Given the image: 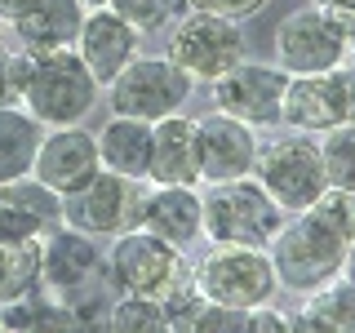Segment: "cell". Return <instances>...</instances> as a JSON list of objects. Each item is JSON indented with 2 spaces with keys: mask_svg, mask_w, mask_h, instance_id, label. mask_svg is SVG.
I'll return each instance as SVG.
<instances>
[{
  "mask_svg": "<svg viewBox=\"0 0 355 333\" xmlns=\"http://www.w3.org/2000/svg\"><path fill=\"white\" fill-rule=\"evenodd\" d=\"M351 240H355V191L329 187L315 205L284 214L280 231L266 244L280 289L311 293L324 280H333L347 262Z\"/></svg>",
  "mask_w": 355,
  "mask_h": 333,
  "instance_id": "cell-1",
  "label": "cell"
},
{
  "mask_svg": "<svg viewBox=\"0 0 355 333\" xmlns=\"http://www.w3.org/2000/svg\"><path fill=\"white\" fill-rule=\"evenodd\" d=\"M103 85L76 53V44L62 49H36L27 53V80H22V107L40 120L44 129L58 125H80L98 107Z\"/></svg>",
  "mask_w": 355,
  "mask_h": 333,
  "instance_id": "cell-2",
  "label": "cell"
},
{
  "mask_svg": "<svg viewBox=\"0 0 355 333\" xmlns=\"http://www.w3.org/2000/svg\"><path fill=\"white\" fill-rule=\"evenodd\" d=\"M40 258H44V293L58 298L80 325H89V316L107 307V284H111L107 253L98 249V240L58 222L40 240Z\"/></svg>",
  "mask_w": 355,
  "mask_h": 333,
  "instance_id": "cell-3",
  "label": "cell"
},
{
  "mask_svg": "<svg viewBox=\"0 0 355 333\" xmlns=\"http://www.w3.org/2000/svg\"><path fill=\"white\" fill-rule=\"evenodd\" d=\"M284 209L266 196L258 178H231V182H209L205 191V240L209 244H249L266 249L280 231Z\"/></svg>",
  "mask_w": 355,
  "mask_h": 333,
  "instance_id": "cell-4",
  "label": "cell"
},
{
  "mask_svg": "<svg viewBox=\"0 0 355 333\" xmlns=\"http://www.w3.org/2000/svg\"><path fill=\"white\" fill-rule=\"evenodd\" d=\"M253 178L266 187V196L293 214V209L315 205L329 191L324 155H320V138L288 129L271 142H258V160H253Z\"/></svg>",
  "mask_w": 355,
  "mask_h": 333,
  "instance_id": "cell-5",
  "label": "cell"
},
{
  "mask_svg": "<svg viewBox=\"0 0 355 333\" xmlns=\"http://www.w3.org/2000/svg\"><path fill=\"white\" fill-rule=\"evenodd\" d=\"M191 275L182 249L169 240L151 236L147 227H125L111 236L107 249V280L116 293H138V298H164L173 284Z\"/></svg>",
  "mask_w": 355,
  "mask_h": 333,
  "instance_id": "cell-6",
  "label": "cell"
},
{
  "mask_svg": "<svg viewBox=\"0 0 355 333\" xmlns=\"http://www.w3.org/2000/svg\"><path fill=\"white\" fill-rule=\"evenodd\" d=\"M191 280L205 293V302L218 307H262L280 293L275 266L266 249H249V244H214L196 266Z\"/></svg>",
  "mask_w": 355,
  "mask_h": 333,
  "instance_id": "cell-7",
  "label": "cell"
},
{
  "mask_svg": "<svg viewBox=\"0 0 355 333\" xmlns=\"http://www.w3.org/2000/svg\"><path fill=\"white\" fill-rule=\"evenodd\" d=\"M169 58L191 80L214 85L222 71H231L240 58H249L244 27L236 18L214 14V9H182L169 27Z\"/></svg>",
  "mask_w": 355,
  "mask_h": 333,
  "instance_id": "cell-8",
  "label": "cell"
},
{
  "mask_svg": "<svg viewBox=\"0 0 355 333\" xmlns=\"http://www.w3.org/2000/svg\"><path fill=\"white\" fill-rule=\"evenodd\" d=\"M191 89H196V80L169 58V53H164V58L138 53V58L107 85V103H111L116 116H133V120L155 125V120L182 111L187 98H191Z\"/></svg>",
  "mask_w": 355,
  "mask_h": 333,
  "instance_id": "cell-9",
  "label": "cell"
},
{
  "mask_svg": "<svg viewBox=\"0 0 355 333\" xmlns=\"http://www.w3.org/2000/svg\"><path fill=\"white\" fill-rule=\"evenodd\" d=\"M351 58V40L338 31V22L324 5H302L275 27V67L288 76H320Z\"/></svg>",
  "mask_w": 355,
  "mask_h": 333,
  "instance_id": "cell-10",
  "label": "cell"
},
{
  "mask_svg": "<svg viewBox=\"0 0 355 333\" xmlns=\"http://www.w3.org/2000/svg\"><path fill=\"white\" fill-rule=\"evenodd\" d=\"M284 85H288L284 67L240 58L231 71H222L214 80V107L244 120V125H253V129H271V125H280Z\"/></svg>",
  "mask_w": 355,
  "mask_h": 333,
  "instance_id": "cell-11",
  "label": "cell"
},
{
  "mask_svg": "<svg viewBox=\"0 0 355 333\" xmlns=\"http://www.w3.org/2000/svg\"><path fill=\"white\" fill-rule=\"evenodd\" d=\"M133 214H138V182L111 169H98L85 187L62 196V222L94 240L133 227Z\"/></svg>",
  "mask_w": 355,
  "mask_h": 333,
  "instance_id": "cell-12",
  "label": "cell"
},
{
  "mask_svg": "<svg viewBox=\"0 0 355 333\" xmlns=\"http://www.w3.org/2000/svg\"><path fill=\"white\" fill-rule=\"evenodd\" d=\"M196 142H200V182H231L249 178L258 160V129L227 111H205L196 116Z\"/></svg>",
  "mask_w": 355,
  "mask_h": 333,
  "instance_id": "cell-13",
  "label": "cell"
},
{
  "mask_svg": "<svg viewBox=\"0 0 355 333\" xmlns=\"http://www.w3.org/2000/svg\"><path fill=\"white\" fill-rule=\"evenodd\" d=\"M133 227H147L151 236L169 240L173 249H191L205 236V196L187 182H151L147 196H138Z\"/></svg>",
  "mask_w": 355,
  "mask_h": 333,
  "instance_id": "cell-14",
  "label": "cell"
},
{
  "mask_svg": "<svg viewBox=\"0 0 355 333\" xmlns=\"http://www.w3.org/2000/svg\"><path fill=\"white\" fill-rule=\"evenodd\" d=\"M138 49H142V36L111 5L85 9V22L76 31V53L85 58V67L94 71V80L103 89L138 58Z\"/></svg>",
  "mask_w": 355,
  "mask_h": 333,
  "instance_id": "cell-15",
  "label": "cell"
},
{
  "mask_svg": "<svg viewBox=\"0 0 355 333\" xmlns=\"http://www.w3.org/2000/svg\"><path fill=\"white\" fill-rule=\"evenodd\" d=\"M98 169H103V160H98V138L89 129H80V125L49 129L40 138V147H36V164H31V173L58 196L85 187Z\"/></svg>",
  "mask_w": 355,
  "mask_h": 333,
  "instance_id": "cell-16",
  "label": "cell"
},
{
  "mask_svg": "<svg viewBox=\"0 0 355 333\" xmlns=\"http://www.w3.org/2000/svg\"><path fill=\"white\" fill-rule=\"evenodd\" d=\"M62 222V196L49 191L36 173L0 182V244L44 240Z\"/></svg>",
  "mask_w": 355,
  "mask_h": 333,
  "instance_id": "cell-17",
  "label": "cell"
},
{
  "mask_svg": "<svg viewBox=\"0 0 355 333\" xmlns=\"http://www.w3.org/2000/svg\"><path fill=\"white\" fill-rule=\"evenodd\" d=\"M147 182H187L200 187V142H196V116H173L151 125V169Z\"/></svg>",
  "mask_w": 355,
  "mask_h": 333,
  "instance_id": "cell-18",
  "label": "cell"
},
{
  "mask_svg": "<svg viewBox=\"0 0 355 333\" xmlns=\"http://www.w3.org/2000/svg\"><path fill=\"white\" fill-rule=\"evenodd\" d=\"M342 94L333 71L320 76H288L284 85V107H280V125L297 133H324L333 125H342Z\"/></svg>",
  "mask_w": 355,
  "mask_h": 333,
  "instance_id": "cell-19",
  "label": "cell"
},
{
  "mask_svg": "<svg viewBox=\"0 0 355 333\" xmlns=\"http://www.w3.org/2000/svg\"><path fill=\"white\" fill-rule=\"evenodd\" d=\"M80 22H85L80 0H27V9L9 22V31L18 36V44L27 53H36V49H62V44H76Z\"/></svg>",
  "mask_w": 355,
  "mask_h": 333,
  "instance_id": "cell-20",
  "label": "cell"
},
{
  "mask_svg": "<svg viewBox=\"0 0 355 333\" xmlns=\"http://www.w3.org/2000/svg\"><path fill=\"white\" fill-rule=\"evenodd\" d=\"M94 138H98V160H103V169L120 173V178H133V182L147 178V169H151V125L147 120L116 116V111H111V120Z\"/></svg>",
  "mask_w": 355,
  "mask_h": 333,
  "instance_id": "cell-21",
  "label": "cell"
},
{
  "mask_svg": "<svg viewBox=\"0 0 355 333\" xmlns=\"http://www.w3.org/2000/svg\"><path fill=\"white\" fill-rule=\"evenodd\" d=\"M293 329H306V333H355V280L338 271L320 289L302 293V307H297V316H293Z\"/></svg>",
  "mask_w": 355,
  "mask_h": 333,
  "instance_id": "cell-22",
  "label": "cell"
},
{
  "mask_svg": "<svg viewBox=\"0 0 355 333\" xmlns=\"http://www.w3.org/2000/svg\"><path fill=\"white\" fill-rule=\"evenodd\" d=\"M44 125L27 107H0V182L31 173Z\"/></svg>",
  "mask_w": 355,
  "mask_h": 333,
  "instance_id": "cell-23",
  "label": "cell"
},
{
  "mask_svg": "<svg viewBox=\"0 0 355 333\" xmlns=\"http://www.w3.org/2000/svg\"><path fill=\"white\" fill-rule=\"evenodd\" d=\"M44 289V258H40V240H14L0 244V302L40 293Z\"/></svg>",
  "mask_w": 355,
  "mask_h": 333,
  "instance_id": "cell-24",
  "label": "cell"
},
{
  "mask_svg": "<svg viewBox=\"0 0 355 333\" xmlns=\"http://www.w3.org/2000/svg\"><path fill=\"white\" fill-rule=\"evenodd\" d=\"M320 155H324L329 187L355 191V120H342V125L320 133Z\"/></svg>",
  "mask_w": 355,
  "mask_h": 333,
  "instance_id": "cell-25",
  "label": "cell"
},
{
  "mask_svg": "<svg viewBox=\"0 0 355 333\" xmlns=\"http://www.w3.org/2000/svg\"><path fill=\"white\" fill-rule=\"evenodd\" d=\"M107 325L111 329H125V333H138V329H169V320H164L160 298L120 293L116 302L107 307Z\"/></svg>",
  "mask_w": 355,
  "mask_h": 333,
  "instance_id": "cell-26",
  "label": "cell"
},
{
  "mask_svg": "<svg viewBox=\"0 0 355 333\" xmlns=\"http://www.w3.org/2000/svg\"><path fill=\"white\" fill-rule=\"evenodd\" d=\"M138 36H155L182 14V0H107Z\"/></svg>",
  "mask_w": 355,
  "mask_h": 333,
  "instance_id": "cell-27",
  "label": "cell"
},
{
  "mask_svg": "<svg viewBox=\"0 0 355 333\" xmlns=\"http://www.w3.org/2000/svg\"><path fill=\"white\" fill-rule=\"evenodd\" d=\"M22 80H27V49H0V107H22Z\"/></svg>",
  "mask_w": 355,
  "mask_h": 333,
  "instance_id": "cell-28",
  "label": "cell"
},
{
  "mask_svg": "<svg viewBox=\"0 0 355 333\" xmlns=\"http://www.w3.org/2000/svg\"><path fill=\"white\" fill-rule=\"evenodd\" d=\"M187 9H214V14H222V18H236V22H244V18H253V14H262L271 0H182Z\"/></svg>",
  "mask_w": 355,
  "mask_h": 333,
  "instance_id": "cell-29",
  "label": "cell"
},
{
  "mask_svg": "<svg viewBox=\"0 0 355 333\" xmlns=\"http://www.w3.org/2000/svg\"><path fill=\"white\" fill-rule=\"evenodd\" d=\"M333 80H338V94H342V116L355 120V58L333 67Z\"/></svg>",
  "mask_w": 355,
  "mask_h": 333,
  "instance_id": "cell-30",
  "label": "cell"
},
{
  "mask_svg": "<svg viewBox=\"0 0 355 333\" xmlns=\"http://www.w3.org/2000/svg\"><path fill=\"white\" fill-rule=\"evenodd\" d=\"M22 9H27V0H0V27H9Z\"/></svg>",
  "mask_w": 355,
  "mask_h": 333,
  "instance_id": "cell-31",
  "label": "cell"
},
{
  "mask_svg": "<svg viewBox=\"0 0 355 333\" xmlns=\"http://www.w3.org/2000/svg\"><path fill=\"white\" fill-rule=\"evenodd\" d=\"M342 275H351V280H355V240H351V249H347V262H342Z\"/></svg>",
  "mask_w": 355,
  "mask_h": 333,
  "instance_id": "cell-32",
  "label": "cell"
},
{
  "mask_svg": "<svg viewBox=\"0 0 355 333\" xmlns=\"http://www.w3.org/2000/svg\"><path fill=\"white\" fill-rule=\"evenodd\" d=\"M311 5H324V9H338V5H347V9H355V0H311Z\"/></svg>",
  "mask_w": 355,
  "mask_h": 333,
  "instance_id": "cell-33",
  "label": "cell"
},
{
  "mask_svg": "<svg viewBox=\"0 0 355 333\" xmlns=\"http://www.w3.org/2000/svg\"><path fill=\"white\" fill-rule=\"evenodd\" d=\"M80 5H85V9H98V5H107V0H80Z\"/></svg>",
  "mask_w": 355,
  "mask_h": 333,
  "instance_id": "cell-34",
  "label": "cell"
},
{
  "mask_svg": "<svg viewBox=\"0 0 355 333\" xmlns=\"http://www.w3.org/2000/svg\"><path fill=\"white\" fill-rule=\"evenodd\" d=\"M351 58H355V44H351Z\"/></svg>",
  "mask_w": 355,
  "mask_h": 333,
  "instance_id": "cell-35",
  "label": "cell"
}]
</instances>
